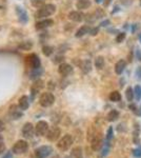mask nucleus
I'll list each match as a JSON object with an SVG mask.
<instances>
[{"label":"nucleus","instance_id":"nucleus-1","mask_svg":"<svg viewBox=\"0 0 141 158\" xmlns=\"http://www.w3.org/2000/svg\"><path fill=\"white\" fill-rule=\"evenodd\" d=\"M56 12V6L54 4H44L43 6L40 7L37 12H36V18L43 19L50 17Z\"/></svg>","mask_w":141,"mask_h":158},{"label":"nucleus","instance_id":"nucleus-2","mask_svg":"<svg viewBox=\"0 0 141 158\" xmlns=\"http://www.w3.org/2000/svg\"><path fill=\"white\" fill-rule=\"evenodd\" d=\"M73 141H74L73 136L70 135V134H66L58 141L57 148L62 152L68 151V150L72 147V144H73Z\"/></svg>","mask_w":141,"mask_h":158},{"label":"nucleus","instance_id":"nucleus-3","mask_svg":"<svg viewBox=\"0 0 141 158\" xmlns=\"http://www.w3.org/2000/svg\"><path fill=\"white\" fill-rule=\"evenodd\" d=\"M54 102H55V96L50 92L42 93L41 96L39 97V103L43 108H48V106H53Z\"/></svg>","mask_w":141,"mask_h":158},{"label":"nucleus","instance_id":"nucleus-4","mask_svg":"<svg viewBox=\"0 0 141 158\" xmlns=\"http://www.w3.org/2000/svg\"><path fill=\"white\" fill-rule=\"evenodd\" d=\"M103 146V135L101 132H97L94 138L91 140V148L93 151H99Z\"/></svg>","mask_w":141,"mask_h":158},{"label":"nucleus","instance_id":"nucleus-5","mask_svg":"<svg viewBox=\"0 0 141 158\" xmlns=\"http://www.w3.org/2000/svg\"><path fill=\"white\" fill-rule=\"evenodd\" d=\"M53 150L48 146H42L35 150V156L37 158H48L52 154Z\"/></svg>","mask_w":141,"mask_h":158},{"label":"nucleus","instance_id":"nucleus-6","mask_svg":"<svg viewBox=\"0 0 141 158\" xmlns=\"http://www.w3.org/2000/svg\"><path fill=\"white\" fill-rule=\"evenodd\" d=\"M29 149V144L25 140H18L13 147V153L15 154H23Z\"/></svg>","mask_w":141,"mask_h":158},{"label":"nucleus","instance_id":"nucleus-7","mask_svg":"<svg viewBox=\"0 0 141 158\" xmlns=\"http://www.w3.org/2000/svg\"><path fill=\"white\" fill-rule=\"evenodd\" d=\"M61 135V130L58 128V127H52L51 129H48V133H47V139L48 141H56V140H58V138L60 137Z\"/></svg>","mask_w":141,"mask_h":158},{"label":"nucleus","instance_id":"nucleus-8","mask_svg":"<svg viewBox=\"0 0 141 158\" xmlns=\"http://www.w3.org/2000/svg\"><path fill=\"white\" fill-rule=\"evenodd\" d=\"M48 131V123L47 121L40 120L37 122V124L35 127L36 134L39 135V136H44V135H47Z\"/></svg>","mask_w":141,"mask_h":158},{"label":"nucleus","instance_id":"nucleus-9","mask_svg":"<svg viewBox=\"0 0 141 158\" xmlns=\"http://www.w3.org/2000/svg\"><path fill=\"white\" fill-rule=\"evenodd\" d=\"M34 133H35V128L31 122H27L24 123V126L22 127V135L25 138H33L34 136Z\"/></svg>","mask_w":141,"mask_h":158},{"label":"nucleus","instance_id":"nucleus-10","mask_svg":"<svg viewBox=\"0 0 141 158\" xmlns=\"http://www.w3.org/2000/svg\"><path fill=\"white\" fill-rule=\"evenodd\" d=\"M27 63H29V65H30V68L31 69H39L40 68V65H41V61H40V58L38 57L37 55H35V54H32V55H30L29 57L27 58Z\"/></svg>","mask_w":141,"mask_h":158},{"label":"nucleus","instance_id":"nucleus-11","mask_svg":"<svg viewBox=\"0 0 141 158\" xmlns=\"http://www.w3.org/2000/svg\"><path fill=\"white\" fill-rule=\"evenodd\" d=\"M58 72L61 76L66 77V76H68L73 72V68H72L71 64H68V63H61L58 68Z\"/></svg>","mask_w":141,"mask_h":158},{"label":"nucleus","instance_id":"nucleus-12","mask_svg":"<svg viewBox=\"0 0 141 158\" xmlns=\"http://www.w3.org/2000/svg\"><path fill=\"white\" fill-rule=\"evenodd\" d=\"M22 110H20L19 106H15V104H12L10 106V115L13 119H19L20 117H22Z\"/></svg>","mask_w":141,"mask_h":158},{"label":"nucleus","instance_id":"nucleus-13","mask_svg":"<svg viewBox=\"0 0 141 158\" xmlns=\"http://www.w3.org/2000/svg\"><path fill=\"white\" fill-rule=\"evenodd\" d=\"M16 13L18 15V18H19L20 22H22V23H27V20H29V17H27V12L24 11L23 7L16 6Z\"/></svg>","mask_w":141,"mask_h":158},{"label":"nucleus","instance_id":"nucleus-14","mask_svg":"<svg viewBox=\"0 0 141 158\" xmlns=\"http://www.w3.org/2000/svg\"><path fill=\"white\" fill-rule=\"evenodd\" d=\"M83 16L84 15L81 12L79 11H73L68 14V19L72 20V21H75V22H80L83 20Z\"/></svg>","mask_w":141,"mask_h":158},{"label":"nucleus","instance_id":"nucleus-15","mask_svg":"<svg viewBox=\"0 0 141 158\" xmlns=\"http://www.w3.org/2000/svg\"><path fill=\"white\" fill-rule=\"evenodd\" d=\"M18 106L20 108V110H22V111H25L27 108L30 106V99L27 96H21V97L19 98V100H18Z\"/></svg>","mask_w":141,"mask_h":158},{"label":"nucleus","instance_id":"nucleus-16","mask_svg":"<svg viewBox=\"0 0 141 158\" xmlns=\"http://www.w3.org/2000/svg\"><path fill=\"white\" fill-rule=\"evenodd\" d=\"M54 24V21L52 19H45V20H42V21H39L37 22L35 25L36 30H43V29H47V27H51V25Z\"/></svg>","mask_w":141,"mask_h":158},{"label":"nucleus","instance_id":"nucleus-17","mask_svg":"<svg viewBox=\"0 0 141 158\" xmlns=\"http://www.w3.org/2000/svg\"><path fill=\"white\" fill-rule=\"evenodd\" d=\"M42 88H43V81L40 80V79H37V80H36V82L32 85V89H31V93H32L33 97H35L36 94L41 90Z\"/></svg>","mask_w":141,"mask_h":158},{"label":"nucleus","instance_id":"nucleus-18","mask_svg":"<svg viewBox=\"0 0 141 158\" xmlns=\"http://www.w3.org/2000/svg\"><path fill=\"white\" fill-rule=\"evenodd\" d=\"M82 156H83L82 148L81 147L73 148V150L71 151V154H70L71 158H82Z\"/></svg>","mask_w":141,"mask_h":158},{"label":"nucleus","instance_id":"nucleus-19","mask_svg":"<svg viewBox=\"0 0 141 158\" xmlns=\"http://www.w3.org/2000/svg\"><path fill=\"white\" fill-rule=\"evenodd\" d=\"M125 67H126V62H125L124 60H119L117 61V63L115 64V72L118 75H120V74H122V72L124 71Z\"/></svg>","mask_w":141,"mask_h":158},{"label":"nucleus","instance_id":"nucleus-20","mask_svg":"<svg viewBox=\"0 0 141 158\" xmlns=\"http://www.w3.org/2000/svg\"><path fill=\"white\" fill-rule=\"evenodd\" d=\"M119 118V112L117 110H111L106 115V120L110 122H113Z\"/></svg>","mask_w":141,"mask_h":158},{"label":"nucleus","instance_id":"nucleus-21","mask_svg":"<svg viewBox=\"0 0 141 158\" xmlns=\"http://www.w3.org/2000/svg\"><path fill=\"white\" fill-rule=\"evenodd\" d=\"M80 69H81V71H82L84 74L89 73V72H91V70H92L91 61H89V60H83L82 62H81V64H80Z\"/></svg>","mask_w":141,"mask_h":158},{"label":"nucleus","instance_id":"nucleus-22","mask_svg":"<svg viewBox=\"0 0 141 158\" xmlns=\"http://www.w3.org/2000/svg\"><path fill=\"white\" fill-rule=\"evenodd\" d=\"M77 9L79 10H86L91 6V0H78L76 3Z\"/></svg>","mask_w":141,"mask_h":158},{"label":"nucleus","instance_id":"nucleus-23","mask_svg":"<svg viewBox=\"0 0 141 158\" xmlns=\"http://www.w3.org/2000/svg\"><path fill=\"white\" fill-rule=\"evenodd\" d=\"M140 129L138 128V124H135V129H134V133H133V141L135 144H139L140 143Z\"/></svg>","mask_w":141,"mask_h":158},{"label":"nucleus","instance_id":"nucleus-24","mask_svg":"<svg viewBox=\"0 0 141 158\" xmlns=\"http://www.w3.org/2000/svg\"><path fill=\"white\" fill-rule=\"evenodd\" d=\"M89 30H91V27H89V25H82V27H81L80 29H79L76 32V37H82V36H84L85 34L89 33Z\"/></svg>","mask_w":141,"mask_h":158},{"label":"nucleus","instance_id":"nucleus-25","mask_svg":"<svg viewBox=\"0 0 141 158\" xmlns=\"http://www.w3.org/2000/svg\"><path fill=\"white\" fill-rule=\"evenodd\" d=\"M110 100L113 102H118V101L121 100V95L118 91H113L110 94Z\"/></svg>","mask_w":141,"mask_h":158},{"label":"nucleus","instance_id":"nucleus-26","mask_svg":"<svg viewBox=\"0 0 141 158\" xmlns=\"http://www.w3.org/2000/svg\"><path fill=\"white\" fill-rule=\"evenodd\" d=\"M125 97H126L127 101H130V102L133 101V99L135 97V93H134V89H132V86H129L125 90Z\"/></svg>","mask_w":141,"mask_h":158},{"label":"nucleus","instance_id":"nucleus-27","mask_svg":"<svg viewBox=\"0 0 141 158\" xmlns=\"http://www.w3.org/2000/svg\"><path fill=\"white\" fill-rule=\"evenodd\" d=\"M41 74H42V70L40 68L39 69H34V70L30 73V78L33 79V80H37Z\"/></svg>","mask_w":141,"mask_h":158},{"label":"nucleus","instance_id":"nucleus-28","mask_svg":"<svg viewBox=\"0 0 141 158\" xmlns=\"http://www.w3.org/2000/svg\"><path fill=\"white\" fill-rule=\"evenodd\" d=\"M95 67H96L97 70H101L104 67V58L102 56L96 57V59H95Z\"/></svg>","mask_w":141,"mask_h":158},{"label":"nucleus","instance_id":"nucleus-29","mask_svg":"<svg viewBox=\"0 0 141 158\" xmlns=\"http://www.w3.org/2000/svg\"><path fill=\"white\" fill-rule=\"evenodd\" d=\"M32 47H33V43L31 41H24L19 44V49L23 51H29L32 49Z\"/></svg>","mask_w":141,"mask_h":158},{"label":"nucleus","instance_id":"nucleus-30","mask_svg":"<svg viewBox=\"0 0 141 158\" xmlns=\"http://www.w3.org/2000/svg\"><path fill=\"white\" fill-rule=\"evenodd\" d=\"M113 137H114V130H113L112 127H110V128L107 129V132L106 135V141L110 142L113 139Z\"/></svg>","mask_w":141,"mask_h":158},{"label":"nucleus","instance_id":"nucleus-31","mask_svg":"<svg viewBox=\"0 0 141 158\" xmlns=\"http://www.w3.org/2000/svg\"><path fill=\"white\" fill-rule=\"evenodd\" d=\"M31 3L35 7H41L44 6L45 0H31Z\"/></svg>","mask_w":141,"mask_h":158},{"label":"nucleus","instance_id":"nucleus-32","mask_svg":"<svg viewBox=\"0 0 141 158\" xmlns=\"http://www.w3.org/2000/svg\"><path fill=\"white\" fill-rule=\"evenodd\" d=\"M42 52H43V54H44L45 56H51L53 54L54 49L52 47H50V45H45V47H43Z\"/></svg>","mask_w":141,"mask_h":158},{"label":"nucleus","instance_id":"nucleus-33","mask_svg":"<svg viewBox=\"0 0 141 158\" xmlns=\"http://www.w3.org/2000/svg\"><path fill=\"white\" fill-rule=\"evenodd\" d=\"M110 142L109 141H106V144H104L103 149H102V153H101V156L102 157H106L110 152V146H109Z\"/></svg>","mask_w":141,"mask_h":158},{"label":"nucleus","instance_id":"nucleus-34","mask_svg":"<svg viewBox=\"0 0 141 158\" xmlns=\"http://www.w3.org/2000/svg\"><path fill=\"white\" fill-rule=\"evenodd\" d=\"M134 93H135V97L137 100H140L141 98V88L140 85H136L134 89Z\"/></svg>","mask_w":141,"mask_h":158},{"label":"nucleus","instance_id":"nucleus-35","mask_svg":"<svg viewBox=\"0 0 141 158\" xmlns=\"http://www.w3.org/2000/svg\"><path fill=\"white\" fill-rule=\"evenodd\" d=\"M132 154L133 156L136 157V158H140L141 157V146H139L138 148H136L132 151Z\"/></svg>","mask_w":141,"mask_h":158},{"label":"nucleus","instance_id":"nucleus-36","mask_svg":"<svg viewBox=\"0 0 141 158\" xmlns=\"http://www.w3.org/2000/svg\"><path fill=\"white\" fill-rule=\"evenodd\" d=\"M129 109H130L132 112H134V113L136 114V115H140V112L138 111V108H137V106H136V104H134V103H131L130 106H129Z\"/></svg>","mask_w":141,"mask_h":158},{"label":"nucleus","instance_id":"nucleus-37","mask_svg":"<svg viewBox=\"0 0 141 158\" xmlns=\"http://www.w3.org/2000/svg\"><path fill=\"white\" fill-rule=\"evenodd\" d=\"M125 39V34L124 33H120V34H118L117 35V37H116V41L118 43H121V42H123V40Z\"/></svg>","mask_w":141,"mask_h":158},{"label":"nucleus","instance_id":"nucleus-38","mask_svg":"<svg viewBox=\"0 0 141 158\" xmlns=\"http://www.w3.org/2000/svg\"><path fill=\"white\" fill-rule=\"evenodd\" d=\"M64 60V57H63V56H56L55 57V59H53V61L55 63H62V61Z\"/></svg>","mask_w":141,"mask_h":158},{"label":"nucleus","instance_id":"nucleus-39","mask_svg":"<svg viewBox=\"0 0 141 158\" xmlns=\"http://www.w3.org/2000/svg\"><path fill=\"white\" fill-rule=\"evenodd\" d=\"M99 32V29L98 27H92L91 30H89V34L92 35V36H95V35H97Z\"/></svg>","mask_w":141,"mask_h":158},{"label":"nucleus","instance_id":"nucleus-40","mask_svg":"<svg viewBox=\"0 0 141 158\" xmlns=\"http://www.w3.org/2000/svg\"><path fill=\"white\" fill-rule=\"evenodd\" d=\"M4 151H6V146H4V143L0 144V154H3Z\"/></svg>","mask_w":141,"mask_h":158},{"label":"nucleus","instance_id":"nucleus-41","mask_svg":"<svg viewBox=\"0 0 141 158\" xmlns=\"http://www.w3.org/2000/svg\"><path fill=\"white\" fill-rule=\"evenodd\" d=\"M3 130H4V123H3V121H2V120H0V133H1Z\"/></svg>","mask_w":141,"mask_h":158},{"label":"nucleus","instance_id":"nucleus-42","mask_svg":"<svg viewBox=\"0 0 141 158\" xmlns=\"http://www.w3.org/2000/svg\"><path fill=\"white\" fill-rule=\"evenodd\" d=\"M3 158H12V153L11 152H7L6 154L3 156Z\"/></svg>","mask_w":141,"mask_h":158},{"label":"nucleus","instance_id":"nucleus-43","mask_svg":"<svg viewBox=\"0 0 141 158\" xmlns=\"http://www.w3.org/2000/svg\"><path fill=\"white\" fill-rule=\"evenodd\" d=\"M137 78H141V70H139V69L137 70Z\"/></svg>","mask_w":141,"mask_h":158},{"label":"nucleus","instance_id":"nucleus-44","mask_svg":"<svg viewBox=\"0 0 141 158\" xmlns=\"http://www.w3.org/2000/svg\"><path fill=\"white\" fill-rule=\"evenodd\" d=\"M2 143H4V142H3V137L0 135V144H2Z\"/></svg>","mask_w":141,"mask_h":158},{"label":"nucleus","instance_id":"nucleus-45","mask_svg":"<svg viewBox=\"0 0 141 158\" xmlns=\"http://www.w3.org/2000/svg\"><path fill=\"white\" fill-rule=\"evenodd\" d=\"M110 2H111V0H106V2H104V4H106V6H109Z\"/></svg>","mask_w":141,"mask_h":158},{"label":"nucleus","instance_id":"nucleus-46","mask_svg":"<svg viewBox=\"0 0 141 158\" xmlns=\"http://www.w3.org/2000/svg\"><path fill=\"white\" fill-rule=\"evenodd\" d=\"M101 1H102V0H96L97 3H100V2H101Z\"/></svg>","mask_w":141,"mask_h":158},{"label":"nucleus","instance_id":"nucleus-47","mask_svg":"<svg viewBox=\"0 0 141 158\" xmlns=\"http://www.w3.org/2000/svg\"><path fill=\"white\" fill-rule=\"evenodd\" d=\"M139 39H140V41H141V34H140V36H139Z\"/></svg>","mask_w":141,"mask_h":158},{"label":"nucleus","instance_id":"nucleus-48","mask_svg":"<svg viewBox=\"0 0 141 158\" xmlns=\"http://www.w3.org/2000/svg\"><path fill=\"white\" fill-rule=\"evenodd\" d=\"M140 1H141V0H140Z\"/></svg>","mask_w":141,"mask_h":158},{"label":"nucleus","instance_id":"nucleus-49","mask_svg":"<svg viewBox=\"0 0 141 158\" xmlns=\"http://www.w3.org/2000/svg\"><path fill=\"white\" fill-rule=\"evenodd\" d=\"M140 113H141V112H140Z\"/></svg>","mask_w":141,"mask_h":158}]
</instances>
